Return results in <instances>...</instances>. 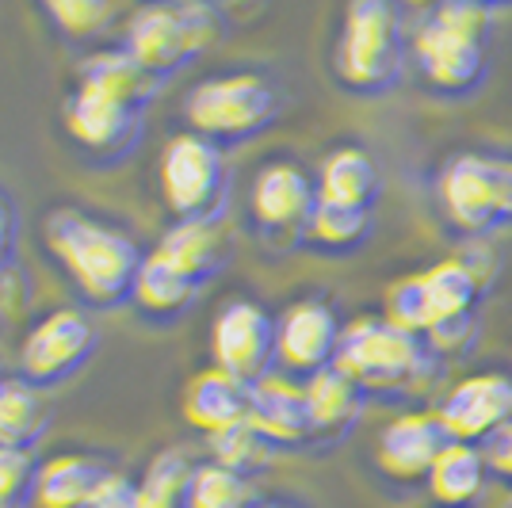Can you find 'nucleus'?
Instances as JSON below:
<instances>
[{"label": "nucleus", "mask_w": 512, "mask_h": 508, "mask_svg": "<svg viewBox=\"0 0 512 508\" xmlns=\"http://www.w3.org/2000/svg\"><path fill=\"white\" fill-rule=\"evenodd\" d=\"M486 470L490 466H486V455L478 447L451 440L440 451L436 466L428 470V489L444 508H467L470 501H478V493L486 486Z\"/></svg>", "instance_id": "obj_26"}, {"label": "nucleus", "mask_w": 512, "mask_h": 508, "mask_svg": "<svg viewBox=\"0 0 512 508\" xmlns=\"http://www.w3.org/2000/svg\"><path fill=\"white\" fill-rule=\"evenodd\" d=\"M505 508H512V501H509V505H505Z\"/></svg>", "instance_id": "obj_38"}, {"label": "nucleus", "mask_w": 512, "mask_h": 508, "mask_svg": "<svg viewBox=\"0 0 512 508\" xmlns=\"http://www.w3.org/2000/svg\"><path fill=\"white\" fill-rule=\"evenodd\" d=\"M153 253L165 256L172 268H180L199 287H207L230 260V241L222 237L218 222H172L153 245Z\"/></svg>", "instance_id": "obj_18"}, {"label": "nucleus", "mask_w": 512, "mask_h": 508, "mask_svg": "<svg viewBox=\"0 0 512 508\" xmlns=\"http://www.w3.org/2000/svg\"><path fill=\"white\" fill-rule=\"evenodd\" d=\"M279 115V88L253 69L207 77L188 92L184 119L188 130L207 138L214 146L249 142L260 130H268Z\"/></svg>", "instance_id": "obj_6"}, {"label": "nucleus", "mask_w": 512, "mask_h": 508, "mask_svg": "<svg viewBox=\"0 0 512 508\" xmlns=\"http://www.w3.org/2000/svg\"><path fill=\"white\" fill-rule=\"evenodd\" d=\"M318 207V180L295 161H272L256 172L249 211L264 233H302Z\"/></svg>", "instance_id": "obj_14"}, {"label": "nucleus", "mask_w": 512, "mask_h": 508, "mask_svg": "<svg viewBox=\"0 0 512 508\" xmlns=\"http://www.w3.org/2000/svg\"><path fill=\"white\" fill-rule=\"evenodd\" d=\"M199 295H203V287L195 279H188L180 268H172L165 256H157L150 249L146 260H142V272H138V283H134L130 306L142 318L157 321V325H169V321L184 318Z\"/></svg>", "instance_id": "obj_20"}, {"label": "nucleus", "mask_w": 512, "mask_h": 508, "mask_svg": "<svg viewBox=\"0 0 512 508\" xmlns=\"http://www.w3.org/2000/svg\"><path fill=\"white\" fill-rule=\"evenodd\" d=\"M383 318L398 329H406L413 337H425L428 333V302H425V287H421V276H406L398 283H390L383 302Z\"/></svg>", "instance_id": "obj_32"}, {"label": "nucleus", "mask_w": 512, "mask_h": 508, "mask_svg": "<svg viewBox=\"0 0 512 508\" xmlns=\"http://www.w3.org/2000/svg\"><path fill=\"white\" fill-rule=\"evenodd\" d=\"M43 241L85 306L119 310L134 298L146 253L127 230L100 222L77 207H58L46 214Z\"/></svg>", "instance_id": "obj_1"}, {"label": "nucleus", "mask_w": 512, "mask_h": 508, "mask_svg": "<svg viewBox=\"0 0 512 508\" xmlns=\"http://www.w3.org/2000/svg\"><path fill=\"white\" fill-rule=\"evenodd\" d=\"M180 409H184V421L192 428L214 436V432H226L234 424L249 421V386L226 371H218V367H207L184 386Z\"/></svg>", "instance_id": "obj_17"}, {"label": "nucleus", "mask_w": 512, "mask_h": 508, "mask_svg": "<svg viewBox=\"0 0 512 508\" xmlns=\"http://www.w3.org/2000/svg\"><path fill=\"white\" fill-rule=\"evenodd\" d=\"M256 508H299V505H283V501H272V505H256Z\"/></svg>", "instance_id": "obj_37"}, {"label": "nucleus", "mask_w": 512, "mask_h": 508, "mask_svg": "<svg viewBox=\"0 0 512 508\" xmlns=\"http://www.w3.org/2000/svg\"><path fill=\"white\" fill-rule=\"evenodd\" d=\"M62 123L65 134L73 138V146L85 149V157L100 161V165H115L142 146L146 111L123 104L107 92L77 85V92L65 100Z\"/></svg>", "instance_id": "obj_10"}, {"label": "nucleus", "mask_w": 512, "mask_h": 508, "mask_svg": "<svg viewBox=\"0 0 512 508\" xmlns=\"http://www.w3.org/2000/svg\"><path fill=\"white\" fill-rule=\"evenodd\" d=\"M337 371L360 386L363 394H409L428 379L432 352L425 337L390 325L386 318H356L344 325L337 348Z\"/></svg>", "instance_id": "obj_4"}, {"label": "nucleus", "mask_w": 512, "mask_h": 508, "mask_svg": "<svg viewBox=\"0 0 512 508\" xmlns=\"http://www.w3.org/2000/svg\"><path fill=\"white\" fill-rule=\"evenodd\" d=\"M96 348H100V333L92 318L77 306H62L43 321H35V329L23 337L20 379L31 382L35 390L62 386L85 371Z\"/></svg>", "instance_id": "obj_9"}, {"label": "nucleus", "mask_w": 512, "mask_h": 508, "mask_svg": "<svg viewBox=\"0 0 512 508\" xmlns=\"http://www.w3.org/2000/svg\"><path fill=\"white\" fill-rule=\"evenodd\" d=\"M85 508H138V482L123 470H107V478L96 486Z\"/></svg>", "instance_id": "obj_34"}, {"label": "nucleus", "mask_w": 512, "mask_h": 508, "mask_svg": "<svg viewBox=\"0 0 512 508\" xmlns=\"http://www.w3.org/2000/svg\"><path fill=\"white\" fill-rule=\"evenodd\" d=\"M50 428L43 390L23 379H0V451H35Z\"/></svg>", "instance_id": "obj_25"}, {"label": "nucleus", "mask_w": 512, "mask_h": 508, "mask_svg": "<svg viewBox=\"0 0 512 508\" xmlns=\"http://www.w3.org/2000/svg\"><path fill=\"white\" fill-rule=\"evenodd\" d=\"M341 333L344 325L337 314L318 298H302L287 306L283 318H276V371L295 382L321 375L325 367L337 363Z\"/></svg>", "instance_id": "obj_12"}, {"label": "nucleus", "mask_w": 512, "mask_h": 508, "mask_svg": "<svg viewBox=\"0 0 512 508\" xmlns=\"http://www.w3.org/2000/svg\"><path fill=\"white\" fill-rule=\"evenodd\" d=\"M371 230H375V214L371 211L318 199V207L310 214L302 237H306L314 249H321V253H356V249L367 245Z\"/></svg>", "instance_id": "obj_27"}, {"label": "nucleus", "mask_w": 512, "mask_h": 508, "mask_svg": "<svg viewBox=\"0 0 512 508\" xmlns=\"http://www.w3.org/2000/svg\"><path fill=\"white\" fill-rule=\"evenodd\" d=\"M16 241H20V211L0 191V276H8V268L16 260Z\"/></svg>", "instance_id": "obj_35"}, {"label": "nucleus", "mask_w": 512, "mask_h": 508, "mask_svg": "<svg viewBox=\"0 0 512 508\" xmlns=\"http://www.w3.org/2000/svg\"><path fill=\"white\" fill-rule=\"evenodd\" d=\"M77 85L107 92V96H115L123 104L146 111L157 100V92L165 88V81H157L150 69L138 62L134 54H127L123 46H107V50H96V54H88L85 62H81Z\"/></svg>", "instance_id": "obj_19"}, {"label": "nucleus", "mask_w": 512, "mask_h": 508, "mask_svg": "<svg viewBox=\"0 0 512 508\" xmlns=\"http://www.w3.org/2000/svg\"><path fill=\"white\" fill-rule=\"evenodd\" d=\"M318 199L371 211L379 199V169L360 146L333 149L318 172Z\"/></svg>", "instance_id": "obj_24"}, {"label": "nucleus", "mask_w": 512, "mask_h": 508, "mask_svg": "<svg viewBox=\"0 0 512 508\" xmlns=\"http://www.w3.org/2000/svg\"><path fill=\"white\" fill-rule=\"evenodd\" d=\"M249 424L272 451L310 444L314 432H310V409H306L302 382L276 371V375L249 386Z\"/></svg>", "instance_id": "obj_16"}, {"label": "nucleus", "mask_w": 512, "mask_h": 508, "mask_svg": "<svg viewBox=\"0 0 512 508\" xmlns=\"http://www.w3.org/2000/svg\"><path fill=\"white\" fill-rule=\"evenodd\" d=\"M207 447H211V463L226 466L234 474H245V478H253L256 470H264L272 459V447L256 436L249 421L207 436Z\"/></svg>", "instance_id": "obj_30"}, {"label": "nucleus", "mask_w": 512, "mask_h": 508, "mask_svg": "<svg viewBox=\"0 0 512 508\" xmlns=\"http://www.w3.org/2000/svg\"><path fill=\"white\" fill-rule=\"evenodd\" d=\"M421 287H425L428 302V333L474 321V302L482 295V283H478V276L470 272L459 256L440 260L428 272H421Z\"/></svg>", "instance_id": "obj_21"}, {"label": "nucleus", "mask_w": 512, "mask_h": 508, "mask_svg": "<svg viewBox=\"0 0 512 508\" xmlns=\"http://www.w3.org/2000/svg\"><path fill=\"white\" fill-rule=\"evenodd\" d=\"M253 478L234 474L218 463H195V474L188 482L184 508H256Z\"/></svg>", "instance_id": "obj_29"}, {"label": "nucleus", "mask_w": 512, "mask_h": 508, "mask_svg": "<svg viewBox=\"0 0 512 508\" xmlns=\"http://www.w3.org/2000/svg\"><path fill=\"white\" fill-rule=\"evenodd\" d=\"M43 12L69 43H88L119 20L115 4H100V0H58V4H46Z\"/></svg>", "instance_id": "obj_31"}, {"label": "nucleus", "mask_w": 512, "mask_h": 508, "mask_svg": "<svg viewBox=\"0 0 512 508\" xmlns=\"http://www.w3.org/2000/svg\"><path fill=\"white\" fill-rule=\"evenodd\" d=\"M493 8L451 0L436 4L413 31V58L436 92L463 96L486 81V43H490Z\"/></svg>", "instance_id": "obj_2"}, {"label": "nucleus", "mask_w": 512, "mask_h": 508, "mask_svg": "<svg viewBox=\"0 0 512 508\" xmlns=\"http://www.w3.org/2000/svg\"><path fill=\"white\" fill-rule=\"evenodd\" d=\"M195 463L184 451H161L138 478V508H184Z\"/></svg>", "instance_id": "obj_28"}, {"label": "nucleus", "mask_w": 512, "mask_h": 508, "mask_svg": "<svg viewBox=\"0 0 512 508\" xmlns=\"http://www.w3.org/2000/svg\"><path fill=\"white\" fill-rule=\"evenodd\" d=\"M448 444V428L440 424L436 413H402L379 432L375 459L386 478L417 482V478H428V470L436 466L440 451Z\"/></svg>", "instance_id": "obj_15"}, {"label": "nucleus", "mask_w": 512, "mask_h": 508, "mask_svg": "<svg viewBox=\"0 0 512 508\" xmlns=\"http://www.w3.org/2000/svg\"><path fill=\"white\" fill-rule=\"evenodd\" d=\"M402 16L386 0H356L344 12L333 73L356 96H383L402 77Z\"/></svg>", "instance_id": "obj_5"}, {"label": "nucleus", "mask_w": 512, "mask_h": 508, "mask_svg": "<svg viewBox=\"0 0 512 508\" xmlns=\"http://www.w3.org/2000/svg\"><path fill=\"white\" fill-rule=\"evenodd\" d=\"M440 424L459 444H486L505 424H512V379L501 371H482L455 382L444 405L436 409Z\"/></svg>", "instance_id": "obj_13"}, {"label": "nucleus", "mask_w": 512, "mask_h": 508, "mask_svg": "<svg viewBox=\"0 0 512 508\" xmlns=\"http://www.w3.org/2000/svg\"><path fill=\"white\" fill-rule=\"evenodd\" d=\"M107 478V466L81 451H65L39 463L35 474V508H85L96 486Z\"/></svg>", "instance_id": "obj_23"}, {"label": "nucleus", "mask_w": 512, "mask_h": 508, "mask_svg": "<svg viewBox=\"0 0 512 508\" xmlns=\"http://www.w3.org/2000/svg\"><path fill=\"white\" fill-rule=\"evenodd\" d=\"M157 184L172 222H218L230 199L226 153L192 130L172 134L157 161Z\"/></svg>", "instance_id": "obj_7"}, {"label": "nucleus", "mask_w": 512, "mask_h": 508, "mask_svg": "<svg viewBox=\"0 0 512 508\" xmlns=\"http://www.w3.org/2000/svg\"><path fill=\"white\" fill-rule=\"evenodd\" d=\"M211 356L218 371L245 386L276 375V318L253 298L226 302L211 325Z\"/></svg>", "instance_id": "obj_11"}, {"label": "nucleus", "mask_w": 512, "mask_h": 508, "mask_svg": "<svg viewBox=\"0 0 512 508\" xmlns=\"http://www.w3.org/2000/svg\"><path fill=\"white\" fill-rule=\"evenodd\" d=\"M226 31L214 4H146L134 8L123 23V50L134 54L157 81H172L180 69L207 54Z\"/></svg>", "instance_id": "obj_3"}, {"label": "nucleus", "mask_w": 512, "mask_h": 508, "mask_svg": "<svg viewBox=\"0 0 512 508\" xmlns=\"http://www.w3.org/2000/svg\"><path fill=\"white\" fill-rule=\"evenodd\" d=\"M302 390H306V409H310L314 440H337V436H344L352 424L360 421L363 402H367V394L337 367H325L321 375L306 379Z\"/></svg>", "instance_id": "obj_22"}, {"label": "nucleus", "mask_w": 512, "mask_h": 508, "mask_svg": "<svg viewBox=\"0 0 512 508\" xmlns=\"http://www.w3.org/2000/svg\"><path fill=\"white\" fill-rule=\"evenodd\" d=\"M482 455H486V466H490L497 478L512 482V424H505L493 440H486Z\"/></svg>", "instance_id": "obj_36"}, {"label": "nucleus", "mask_w": 512, "mask_h": 508, "mask_svg": "<svg viewBox=\"0 0 512 508\" xmlns=\"http://www.w3.org/2000/svg\"><path fill=\"white\" fill-rule=\"evenodd\" d=\"M440 203L451 226L474 237L512 226V157H451L440 172Z\"/></svg>", "instance_id": "obj_8"}, {"label": "nucleus", "mask_w": 512, "mask_h": 508, "mask_svg": "<svg viewBox=\"0 0 512 508\" xmlns=\"http://www.w3.org/2000/svg\"><path fill=\"white\" fill-rule=\"evenodd\" d=\"M35 474L31 451H0V508H35Z\"/></svg>", "instance_id": "obj_33"}]
</instances>
